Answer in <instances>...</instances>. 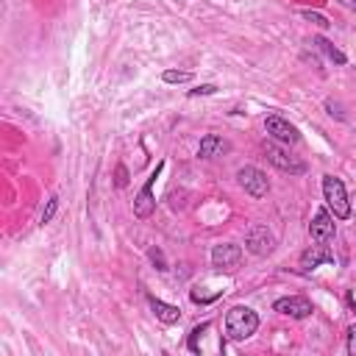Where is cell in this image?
Wrapping results in <instances>:
<instances>
[{"label":"cell","instance_id":"obj_4","mask_svg":"<svg viewBox=\"0 0 356 356\" xmlns=\"http://www.w3.org/2000/svg\"><path fill=\"white\" fill-rule=\"evenodd\" d=\"M162 170H165V162H159L156 165V170L151 173V178L145 181V187L139 189V195L134 198V215L139 218V220H145V218H151L154 215V209H156V198H154V187H156V178L162 176Z\"/></svg>","mask_w":356,"mask_h":356},{"label":"cell","instance_id":"obj_23","mask_svg":"<svg viewBox=\"0 0 356 356\" xmlns=\"http://www.w3.org/2000/svg\"><path fill=\"white\" fill-rule=\"evenodd\" d=\"M337 3H339V6H345L348 12H353V14H356V0H337Z\"/></svg>","mask_w":356,"mask_h":356},{"label":"cell","instance_id":"obj_15","mask_svg":"<svg viewBox=\"0 0 356 356\" xmlns=\"http://www.w3.org/2000/svg\"><path fill=\"white\" fill-rule=\"evenodd\" d=\"M165 84H187V81H192V73L189 70H165Z\"/></svg>","mask_w":356,"mask_h":356},{"label":"cell","instance_id":"obj_1","mask_svg":"<svg viewBox=\"0 0 356 356\" xmlns=\"http://www.w3.org/2000/svg\"><path fill=\"white\" fill-rule=\"evenodd\" d=\"M256 328H259V315L251 306H234V309H229V315H226V334H229V339L242 342V339L253 337Z\"/></svg>","mask_w":356,"mask_h":356},{"label":"cell","instance_id":"obj_18","mask_svg":"<svg viewBox=\"0 0 356 356\" xmlns=\"http://www.w3.org/2000/svg\"><path fill=\"white\" fill-rule=\"evenodd\" d=\"M148 256H151V262L156 264V270H167V259H165V253H162L159 248H151Z\"/></svg>","mask_w":356,"mask_h":356},{"label":"cell","instance_id":"obj_3","mask_svg":"<svg viewBox=\"0 0 356 356\" xmlns=\"http://www.w3.org/2000/svg\"><path fill=\"white\" fill-rule=\"evenodd\" d=\"M264 156H267V162H270L273 167H278L281 173H290V176H304V173H306V165H304L298 156H293L290 151H284L281 142H275V139L264 142Z\"/></svg>","mask_w":356,"mask_h":356},{"label":"cell","instance_id":"obj_10","mask_svg":"<svg viewBox=\"0 0 356 356\" xmlns=\"http://www.w3.org/2000/svg\"><path fill=\"white\" fill-rule=\"evenodd\" d=\"M334 234H337V229H334V218H331V211H328V206H323V209H317V215H315V220L309 223V237L315 240V242H331L334 240Z\"/></svg>","mask_w":356,"mask_h":356},{"label":"cell","instance_id":"obj_14","mask_svg":"<svg viewBox=\"0 0 356 356\" xmlns=\"http://www.w3.org/2000/svg\"><path fill=\"white\" fill-rule=\"evenodd\" d=\"M312 42H315V45H317V48H320V50H323V53H326V56H328L334 64H348V56H345L339 48H334V45H331L326 36H315Z\"/></svg>","mask_w":356,"mask_h":356},{"label":"cell","instance_id":"obj_16","mask_svg":"<svg viewBox=\"0 0 356 356\" xmlns=\"http://www.w3.org/2000/svg\"><path fill=\"white\" fill-rule=\"evenodd\" d=\"M203 331H209V323H200V326L192 328V334H189V350L192 353H200V337H203Z\"/></svg>","mask_w":356,"mask_h":356},{"label":"cell","instance_id":"obj_2","mask_svg":"<svg viewBox=\"0 0 356 356\" xmlns=\"http://www.w3.org/2000/svg\"><path fill=\"white\" fill-rule=\"evenodd\" d=\"M323 198H326V206L334 211L337 220H348L350 218V200H348V189H345L342 178L323 176Z\"/></svg>","mask_w":356,"mask_h":356},{"label":"cell","instance_id":"obj_12","mask_svg":"<svg viewBox=\"0 0 356 356\" xmlns=\"http://www.w3.org/2000/svg\"><path fill=\"white\" fill-rule=\"evenodd\" d=\"M229 151H231L229 139H223V136H218V134H206V136L200 139L198 156H200V159H215V156H223V154H229Z\"/></svg>","mask_w":356,"mask_h":356},{"label":"cell","instance_id":"obj_13","mask_svg":"<svg viewBox=\"0 0 356 356\" xmlns=\"http://www.w3.org/2000/svg\"><path fill=\"white\" fill-rule=\"evenodd\" d=\"M151 309H154V315H156L162 323H167V326H173V323L181 320V309H178V306L165 304V301H159V298H154V295H151Z\"/></svg>","mask_w":356,"mask_h":356},{"label":"cell","instance_id":"obj_7","mask_svg":"<svg viewBox=\"0 0 356 356\" xmlns=\"http://www.w3.org/2000/svg\"><path fill=\"white\" fill-rule=\"evenodd\" d=\"M264 131L270 134V139L281 142V145H295V142L301 139L298 128H295L290 120L278 117V114H270V117H264Z\"/></svg>","mask_w":356,"mask_h":356},{"label":"cell","instance_id":"obj_17","mask_svg":"<svg viewBox=\"0 0 356 356\" xmlns=\"http://www.w3.org/2000/svg\"><path fill=\"white\" fill-rule=\"evenodd\" d=\"M56 209H59V198H56V195H50V198H48V203H45V209H42V218H39V223H42V226L53 220Z\"/></svg>","mask_w":356,"mask_h":356},{"label":"cell","instance_id":"obj_22","mask_svg":"<svg viewBox=\"0 0 356 356\" xmlns=\"http://www.w3.org/2000/svg\"><path fill=\"white\" fill-rule=\"evenodd\" d=\"M345 348H348L350 356H356V326L348 328V345H345Z\"/></svg>","mask_w":356,"mask_h":356},{"label":"cell","instance_id":"obj_6","mask_svg":"<svg viewBox=\"0 0 356 356\" xmlns=\"http://www.w3.org/2000/svg\"><path fill=\"white\" fill-rule=\"evenodd\" d=\"M245 248L253 253V256H270L275 251V237L267 226L262 223H253L248 231H245Z\"/></svg>","mask_w":356,"mask_h":356},{"label":"cell","instance_id":"obj_5","mask_svg":"<svg viewBox=\"0 0 356 356\" xmlns=\"http://www.w3.org/2000/svg\"><path fill=\"white\" fill-rule=\"evenodd\" d=\"M242 264V248L234 242H220L211 248V267L218 273H234Z\"/></svg>","mask_w":356,"mask_h":356},{"label":"cell","instance_id":"obj_21","mask_svg":"<svg viewBox=\"0 0 356 356\" xmlns=\"http://www.w3.org/2000/svg\"><path fill=\"white\" fill-rule=\"evenodd\" d=\"M114 184L123 189V187H128V170L123 167V165H117V170H114Z\"/></svg>","mask_w":356,"mask_h":356},{"label":"cell","instance_id":"obj_8","mask_svg":"<svg viewBox=\"0 0 356 356\" xmlns=\"http://www.w3.org/2000/svg\"><path fill=\"white\" fill-rule=\"evenodd\" d=\"M237 181L251 198H267V192H270V178L259 167H242L237 173Z\"/></svg>","mask_w":356,"mask_h":356},{"label":"cell","instance_id":"obj_19","mask_svg":"<svg viewBox=\"0 0 356 356\" xmlns=\"http://www.w3.org/2000/svg\"><path fill=\"white\" fill-rule=\"evenodd\" d=\"M304 20H309V23H315V25H320V28H328L331 23L323 17V14H317V12H304Z\"/></svg>","mask_w":356,"mask_h":356},{"label":"cell","instance_id":"obj_20","mask_svg":"<svg viewBox=\"0 0 356 356\" xmlns=\"http://www.w3.org/2000/svg\"><path fill=\"white\" fill-rule=\"evenodd\" d=\"M218 87L215 84H200L198 90H189V98H198V95H215Z\"/></svg>","mask_w":356,"mask_h":356},{"label":"cell","instance_id":"obj_11","mask_svg":"<svg viewBox=\"0 0 356 356\" xmlns=\"http://www.w3.org/2000/svg\"><path fill=\"white\" fill-rule=\"evenodd\" d=\"M334 262V253L323 245V242H317V245H312V248H306L304 253H301V270L304 273H312V270H317L320 264H331Z\"/></svg>","mask_w":356,"mask_h":356},{"label":"cell","instance_id":"obj_9","mask_svg":"<svg viewBox=\"0 0 356 356\" xmlns=\"http://www.w3.org/2000/svg\"><path fill=\"white\" fill-rule=\"evenodd\" d=\"M273 309L284 317H293V320H304L312 315V301L304 295H290V298H278L273 304Z\"/></svg>","mask_w":356,"mask_h":356}]
</instances>
